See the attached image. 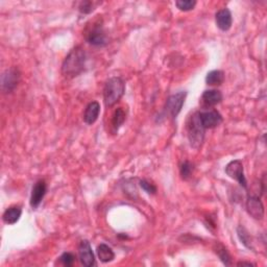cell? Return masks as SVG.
<instances>
[{
  "instance_id": "1",
  "label": "cell",
  "mask_w": 267,
  "mask_h": 267,
  "mask_svg": "<svg viewBox=\"0 0 267 267\" xmlns=\"http://www.w3.org/2000/svg\"><path fill=\"white\" fill-rule=\"evenodd\" d=\"M86 66V53L81 46H76L65 58L62 65V73L67 79L79 76Z\"/></svg>"
},
{
  "instance_id": "2",
  "label": "cell",
  "mask_w": 267,
  "mask_h": 267,
  "mask_svg": "<svg viewBox=\"0 0 267 267\" xmlns=\"http://www.w3.org/2000/svg\"><path fill=\"white\" fill-rule=\"evenodd\" d=\"M124 92L125 84L121 77L114 76L109 79L103 88V101H105L106 107L111 108L116 105L123 96Z\"/></svg>"
},
{
  "instance_id": "3",
  "label": "cell",
  "mask_w": 267,
  "mask_h": 267,
  "mask_svg": "<svg viewBox=\"0 0 267 267\" xmlns=\"http://www.w3.org/2000/svg\"><path fill=\"white\" fill-rule=\"evenodd\" d=\"M205 128L202 125L200 120L199 112L194 113L188 120L187 123V133L190 144L193 148H199L202 146L205 138Z\"/></svg>"
},
{
  "instance_id": "4",
  "label": "cell",
  "mask_w": 267,
  "mask_h": 267,
  "mask_svg": "<svg viewBox=\"0 0 267 267\" xmlns=\"http://www.w3.org/2000/svg\"><path fill=\"white\" fill-rule=\"evenodd\" d=\"M86 40L93 46H106L108 44V36L103 30L102 24L93 23L91 28H88L87 32H86Z\"/></svg>"
},
{
  "instance_id": "5",
  "label": "cell",
  "mask_w": 267,
  "mask_h": 267,
  "mask_svg": "<svg viewBox=\"0 0 267 267\" xmlns=\"http://www.w3.org/2000/svg\"><path fill=\"white\" fill-rule=\"evenodd\" d=\"M186 96H187V92L185 91H180L170 95L165 103L166 115L172 119L177 118V116L179 114V112L182 111Z\"/></svg>"
},
{
  "instance_id": "6",
  "label": "cell",
  "mask_w": 267,
  "mask_h": 267,
  "mask_svg": "<svg viewBox=\"0 0 267 267\" xmlns=\"http://www.w3.org/2000/svg\"><path fill=\"white\" fill-rule=\"evenodd\" d=\"M226 174L240 184V186L247 189V180L244 176V169L243 164L240 160H234L231 161L229 164L226 166Z\"/></svg>"
},
{
  "instance_id": "7",
  "label": "cell",
  "mask_w": 267,
  "mask_h": 267,
  "mask_svg": "<svg viewBox=\"0 0 267 267\" xmlns=\"http://www.w3.org/2000/svg\"><path fill=\"white\" fill-rule=\"evenodd\" d=\"M20 76H21V73L18 68L12 67L10 69H7L1 77L2 91L4 93L13 92L17 88V86H18L20 82Z\"/></svg>"
},
{
  "instance_id": "8",
  "label": "cell",
  "mask_w": 267,
  "mask_h": 267,
  "mask_svg": "<svg viewBox=\"0 0 267 267\" xmlns=\"http://www.w3.org/2000/svg\"><path fill=\"white\" fill-rule=\"evenodd\" d=\"M200 120L202 122V125L204 126L205 130L207 128H214L221 124L223 121V118L221 114L216 110H208L199 112Z\"/></svg>"
},
{
  "instance_id": "9",
  "label": "cell",
  "mask_w": 267,
  "mask_h": 267,
  "mask_svg": "<svg viewBox=\"0 0 267 267\" xmlns=\"http://www.w3.org/2000/svg\"><path fill=\"white\" fill-rule=\"evenodd\" d=\"M246 211L254 219L261 220L264 217V206L259 196L249 195L246 201Z\"/></svg>"
},
{
  "instance_id": "10",
  "label": "cell",
  "mask_w": 267,
  "mask_h": 267,
  "mask_svg": "<svg viewBox=\"0 0 267 267\" xmlns=\"http://www.w3.org/2000/svg\"><path fill=\"white\" fill-rule=\"evenodd\" d=\"M79 256L81 263L86 267H92L95 265V257H94L91 244L88 240H83L79 245Z\"/></svg>"
},
{
  "instance_id": "11",
  "label": "cell",
  "mask_w": 267,
  "mask_h": 267,
  "mask_svg": "<svg viewBox=\"0 0 267 267\" xmlns=\"http://www.w3.org/2000/svg\"><path fill=\"white\" fill-rule=\"evenodd\" d=\"M47 192V184L44 179H40L33 185L30 195V206L32 209H37L42 203Z\"/></svg>"
},
{
  "instance_id": "12",
  "label": "cell",
  "mask_w": 267,
  "mask_h": 267,
  "mask_svg": "<svg viewBox=\"0 0 267 267\" xmlns=\"http://www.w3.org/2000/svg\"><path fill=\"white\" fill-rule=\"evenodd\" d=\"M215 22L217 28L222 31H228L233 24V17L229 8H221L215 15Z\"/></svg>"
},
{
  "instance_id": "13",
  "label": "cell",
  "mask_w": 267,
  "mask_h": 267,
  "mask_svg": "<svg viewBox=\"0 0 267 267\" xmlns=\"http://www.w3.org/2000/svg\"><path fill=\"white\" fill-rule=\"evenodd\" d=\"M222 101V94L218 90H206L202 95V103L205 108L217 106Z\"/></svg>"
},
{
  "instance_id": "14",
  "label": "cell",
  "mask_w": 267,
  "mask_h": 267,
  "mask_svg": "<svg viewBox=\"0 0 267 267\" xmlns=\"http://www.w3.org/2000/svg\"><path fill=\"white\" fill-rule=\"evenodd\" d=\"M100 113V105L97 101H92L86 107L85 113H84V121L91 125L96 122Z\"/></svg>"
},
{
  "instance_id": "15",
  "label": "cell",
  "mask_w": 267,
  "mask_h": 267,
  "mask_svg": "<svg viewBox=\"0 0 267 267\" xmlns=\"http://www.w3.org/2000/svg\"><path fill=\"white\" fill-rule=\"evenodd\" d=\"M22 209L20 207H11L2 215V219L6 223V225H15V223L18 221L21 217Z\"/></svg>"
},
{
  "instance_id": "16",
  "label": "cell",
  "mask_w": 267,
  "mask_h": 267,
  "mask_svg": "<svg viewBox=\"0 0 267 267\" xmlns=\"http://www.w3.org/2000/svg\"><path fill=\"white\" fill-rule=\"evenodd\" d=\"M97 256L102 263H109L115 259V254L109 245L101 243L97 247Z\"/></svg>"
},
{
  "instance_id": "17",
  "label": "cell",
  "mask_w": 267,
  "mask_h": 267,
  "mask_svg": "<svg viewBox=\"0 0 267 267\" xmlns=\"http://www.w3.org/2000/svg\"><path fill=\"white\" fill-rule=\"evenodd\" d=\"M225 82V72L222 70L210 71L206 76V83L209 86H220Z\"/></svg>"
},
{
  "instance_id": "18",
  "label": "cell",
  "mask_w": 267,
  "mask_h": 267,
  "mask_svg": "<svg viewBox=\"0 0 267 267\" xmlns=\"http://www.w3.org/2000/svg\"><path fill=\"white\" fill-rule=\"evenodd\" d=\"M125 118H126V114H125V111L122 108H118L114 112L113 117H112V126H113L115 132H118L120 126L124 123Z\"/></svg>"
},
{
  "instance_id": "19",
  "label": "cell",
  "mask_w": 267,
  "mask_h": 267,
  "mask_svg": "<svg viewBox=\"0 0 267 267\" xmlns=\"http://www.w3.org/2000/svg\"><path fill=\"white\" fill-rule=\"evenodd\" d=\"M215 253L217 254V256L219 257V259L221 260V262L225 264L226 266H230L232 265V257L229 254L228 249L223 246L222 244H217L216 247H215Z\"/></svg>"
},
{
  "instance_id": "20",
  "label": "cell",
  "mask_w": 267,
  "mask_h": 267,
  "mask_svg": "<svg viewBox=\"0 0 267 267\" xmlns=\"http://www.w3.org/2000/svg\"><path fill=\"white\" fill-rule=\"evenodd\" d=\"M237 234H238V237L241 241V243H242L244 246H246L249 249H254L252 238H251V236H249L248 232L245 230V228H243L242 226H239L237 228Z\"/></svg>"
},
{
  "instance_id": "21",
  "label": "cell",
  "mask_w": 267,
  "mask_h": 267,
  "mask_svg": "<svg viewBox=\"0 0 267 267\" xmlns=\"http://www.w3.org/2000/svg\"><path fill=\"white\" fill-rule=\"evenodd\" d=\"M180 176H182L183 179H189L191 178L193 171H194V165L191 162L185 161L183 164L180 165Z\"/></svg>"
},
{
  "instance_id": "22",
  "label": "cell",
  "mask_w": 267,
  "mask_h": 267,
  "mask_svg": "<svg viewBox=\"0 0 267 267\" xmlns=\"http://www.w3.org/2000/svg\"><path fill=\"white\" fill-rule=\"evenodd\" d=\"M176 5L179 11L189 12L195 7L196 1L195 0H178V1H176Z\"/></svg>"
},
{
  "instance_id": "23",
  "label": "cell",
  "mask_w": 267,
  "mask_h": 267,
  "mask_svg": "<svg viewBox=\"0 0 267 267\" xmlns=\"http://www.w3.org/2000/svg\"><path fill=\"white\" fill-rule=\"evenodd\" d=\"M98 3L94 2V1H82L79 5V11L82 13V14H85V15H88V14H91L94 10H95V7Z\"/></svg>"
},
{
  "instance_id": "24",
  "label": "cell",
  "mask_w": 267,
  "mask_h": 267,
  "mask_svg": "<svg viewBox=\"0 0 267 267\" xmlns=\"http://www.w3.org/2000/svg\"><path fill=\"white\" fill-rule=\"evenodd\" d=\"M139 184H140V187L146 193H148V194H156L157 193V187L154 186L153 184H151L150 182H148V180L142 179V180H140Z\"/></svg>"
},
{
  "instance_id": "25",
  "label": "cell",
  "mask_w": 267,
  "mask_h": 267,
  "mask_svg": "<svg viewBox=\"0 0 267 267\" xmlns=\"http://www.w3.org/2000/svg\"><path fill=\"white\" fill-rule=\"evenodd\" d=\"M59 261L65 266H72L74 261H75V257L71 253H64L61 257H59Z\"/></svg>"
},
{
  "instance_id": "26",
  "label": "cell",
  "mask_w": 267,
  "mask_h": 267,
  "mask_svg": "<svg viewBox=\"0 0 267 267\" xmlns=\"http://www.w3.org/2000/svg\"><path fill=\"white\" fill-rule=\"evenodd\" d=\"M238 266H256V264H254V263H251V262H239L238 264H237Z\"/></svg>"
}]
</instances>
